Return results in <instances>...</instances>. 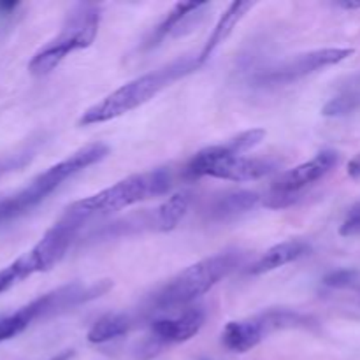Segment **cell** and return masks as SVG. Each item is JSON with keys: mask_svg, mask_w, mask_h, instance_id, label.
Masks as SVG:
<instances>
[{"mask_svg": "<svg viewBox=\"0 0 360 360\" xmlns=\"http://www.w3.org/2000/svg\"><path fill=\"white\" fill-rule=\"evenodd\" d=\"M197 67H199L197 56L195 58H192V56H183V58L174 60V62L162 67V69L143 74V76L136 77V79L129 81L127 84L120 86L118 90H115L108 97L102 98L101 102L88 108L81 115L79 125H97V123H105L120 118V116L137 109L139 105L146 104L155 95L160 94L164 88H167L169 84L178 81L179 77L186 76L192 70H195Z\"/></svg>", "mask_w": 360, "mask_h": 360, "instance_id": "cell-1", "label": "cell"}, {"mask_svg": "<svg viewBox=\"0 0 360 360\" xmlns=\"http://www.w3.org/2000/svg\"><path fill=\"white\" fill-rule=\"evenodd\" d=\"M109 155V148L102 143L88 144V146L81 148V150L74 151L70 157L65 160L58 162V164L51 165L35 176L25 188L20 192L7 195L0 199V227L11 224V221L18 220L28 211L34 210L35 206L42 202L46 197L51 195L56 188L63 185L67 179L76 176L77 172L84 171L90 165L97 164V162L104 160Z\"/></svg>", "mask_w": 360, "mask_h": 360, "instance_id": "cell-2", "label": "cell"}, {"mask_svg": "<svg viewBox=\"0 0 360 360\" xmlns=\"http://www.w3.org/2000/svg\"><path fill=\"white\" fill-rule=\"evenodd\" d=\"M171 183L172 176L169 169H151V171L141 172V174L129 176L109 188L101 190L95 195L70 204L65 213L84 224L94 217L116 213V211L127 210L141 200L162 195L171 188Z\"/></svg>", "mask_w": 360, "mask_h": 360, "instance_id": "cell-3", "label": "cell"}, {"mask_svg": "<svg viewBox=\"0 0 360 360\" xmlns=\"http://www.w3.org/2000/svg\"><path fill=\"white\" fill-rule=\"evenodd\" d=\"M243 262L241 252H221L199 260L169 280L151 299V306L164 311L192 304L227 278Z\"/></svg>", "mask_w": 360, "mask_h": 360, "instance_id": "cell-4", "label": "cell"}, {"mask_svg": "<svg viewBox=\"0 0 360 360\" xmlns=\"http://www.w3.org/2000/svg\"><path fill=\"white\" fill-rule=\"evenodd\" d=\"M101 25V7L95 4H77L63 23L60 34L39 49L28 63L32 76H46L60 65L72 51L88 48L95 41Z\"/></svg>", "mask_w": 360, "mask_h": 360, "instance_id": "cell-5", "label": "cell"}, {"mask_svg": "<svg viewBox=\"0 0 360 360\" xmlns=\"http://www.w3.org/2000/svg\"><path fill=\"white\" fill-rule=\"evenodd\" d=\"M276 169V164L267 158L245 157L239 151L234 139L225 144L210 146L200 150L186 164L185 174L190 179H199L204 176L227 181H255L271 174Z\"/></svg>", "mask_w": 360, "mask_h": 360, "instance_id": "cell-6", "label": "cell"}, {"mask_svg": "<svg viewBox=\"0 0 360 360\" xmlns=\"http://www.w3.org/2000/svg\"><path fill=\"white\" fill-rule=\"evenodd\" d=\"M88 301H90V290L86 285L70 283L41 295L35 301L28 302L27 306L18 308L16 311L4 313L0 315V343L21 334L37 319L67 311Z\"/></svg>", "mask_w": 360, "mask_h": 360, "instance_id": "cell-7", "label": "cell"}, {"mask_svg": "<svg viewBox=\"0 0 360 360\" xmlns=\"http://www.w3.org/2000/svg\"><path fill=\"white\" fill-rule=\"evenodd\" d=\"M338 160H340V155L336 151L323 150L316 153L311 160L283 172L274 181L271 193L266 197L264 204L271 210H283V207L292 206L299 200L302 190L329 174L338 165Z\"/></svg>", "mask_w": 360, "mask_h": 360, "instance_id": "cell-8", "label": "cell"}, {"mask_svg": "<svg viewBox=\"0 0 360 360\" xmlns=\"http://www.w3.org/2000/svg\"><path fill=\"white\" fill-rule=\"evenodd\" d=\"M354 55L352 48H326L316 49V51L302 53V55L294 56L273 69L260 72L255 77V83L259 86H283V84L295 83L309 74L322 70L326 67L336 65L347 60L348 56Z\"/></svg>", "mask_w": 360, "mask_h": 360, "instance_id": "cell-9", "label": "cell"}, {"mask_svg": "<svg viewBox=\"0 0 360 360\" xmlns=\"http://www.w3.org/2000/svg\"><path fill=\"white\" fill-rule=\"evenodd\" d=\"M204 322H206V311L200 306H195V308H186L185 311L174 316L151 322V334L153 340L162 345L185 343L199 334Z\"/></svg>", "mask_w": 360, "mask_h": 360, "instance_id": "cell-10", "label": "cell"}, {"mask_svg": "<svg viewBox=\"0 0 360 360\" xmlns=\"http://www.w3.org/2000/svg\"><path fill=\"white\" fill-rule=\"evenodd\" d=\"M269 333L262 315L248 320H238V322H229L221 333V343L227 350L236 354H246L253 350L260 341Z\"/></svg>", "mask_w": 360, "mask_h": 360, "instance_id": "cell-11", "label": "cell"}, {"mask_svg": "<svg viewBox=\"0 0 360 360\" xmlns=\"http://www.w3.org/2000/svg\"><path fill=\"white\" fill-rule=\"evenodd\" d=\"M253 7H255V2H250V0H246V2H243V0L232 2L231 6L227 7V11L221 14L218 23L214 25L213 32H211V35L207 37L204 48L200 49L199 56H197V63H199V65H202L204 62H207V60L211 58V55L217 51L218 46L224 44V42L227 41V37L232 34L236 25H238Z\"/></svg>", "mask_w": 360, "mask_h": 360, "instance_id": "cell-12", "label": "cell"}, {"mask_svg": "<svg viewBox=\"0 0 360 360\" xmlns=\"http://www.w3.org/2000/svg\"><path fill=\"white\" fill-rule=\"evenodd\" d=\"M311 246L301 239H292V241H283L280 245H274L273 248L267 250L252 267H250V274H266L271 271H276L280 267L287 266V264L295 262V260L302 259V257L309 255Z\"/></svg>", "mask_w": 360, "mask_h": 360, "instance_id": "cell-13", "label": "cell"}, {"mask_svg": "<svg viewBox=\"0 0 360 360\" xmlns=\"http://www.w3.org/2000/svg\"><path fill=\"white\" fill-rule=\"evenodd\" d=\"M259 202L260 195L257 192L236 190V192H227L218 197L211 206L210 213L214 220H232V218H238L252 211Z\"/></svg>", "mask_w": 360, "mask_h": 360, "instance_id": "cell-14", "label": "cell"}, {"mask_svg": "<svg viewBox=\"0 0 360 360\" xmlns=\"http://www.w3.org/2000/svg\"><path fill=\"white\" fill-rule=\"evenodd\" d=\"M190 204H192V193L190 192L181 190V192L172 193L164 204H160V206L155 210L151 225H153L157 231L162 232L172 231V229L178 227L179 221L185 218Z\"/></svg>", "mask_w": 360, "mask_h": 360, "instance_id": "cell-15", "label": "cell"}, {"mask_svg": "<svg viewBox=\"0 0 360 360\" xmlns=\"http://www.w3.org/2000/svg\"><path fill=\"white\" fill-rule=\"evenodd\" d=\"M130 327H132V320H130L129 315H125V313H109V315L98 319L90 327L86 338L94 345L109 343V341H115L118 338L125 336L130 330Z\"/></svg>", "mask_w": 360, "mask_h": 360, "instance_id": "cell-16", "label": "cell"}, {"mask_svg": "<svg viewBox=\"0 0 360 360\" xmlns=\"http://www.w3.org/2000/svg\"><path fill=\"white\" fill-rule=\"evenodd\" d=\"M41 273L39 269L37 260H34V255L28 250L27 253H23L21 257H18L14 262H11L9 266L2 267L0 269V294L7 292L9 288H13L14 285L21 283L23 280L30 278L32 274Z\"/></svg>", "mask_w": 360, "mask_h": 360, "instance_id": "cell-17", "label": "cell"}, {"mask_svg": "<svg viewBox=\"0 0 360 360\" xmlns=\"http://www.w3.org/2000/svg\"><path fill=\"white\" fill-rule=\"evenodd\" d=\"M206 4L204 2H179L172 7L171 13L167 14L164 21L157 27V32H155V41H162L165 35L169 34H179L183 25L188 21V18L192 16L195 11H199L200 7H204Z\"/></svg>", "mask_w": 360, "mask_h": 360, "instance_id": "cell-18", "label": "cell"}, {"mask_svg": "<svg viewBox=\"0 0 360 360\" xmlns=\"http://www.w3.org/2000/svg\"><path fill=\"white\" fill-rule=\"evenodd\" d=\"M360 104V94L357 91H345V94L334 97L329 104L323 108L326 116H343L355 111Z\"/></svg>", "mask_w": 360, "mask_h": 360, "instance_id": "cell-19", "label": "cell"}, {"mask_svg": "<svg viewBox=\"0 0 360 360\" xmlns=\"http://www.w3.org/2000/svg\"><path fill=\"white\" fill-rule=\"evenodd\" d=\"M340 234L345 238H354L360 236V202L355 204L350 211H348L347 218H345L343 225L340 229Z\"/></svg>", "mask_w": 360, "mask_h": 360, "instance_id": "cell-20", "label": "cell"}, {"mask_svg": "<svg viewBox=\"0 0 360 360\" xmlns=\"http://www.w3.org/2000/svg\"><path fill=\"white\" fill-rule=\"evenodd\" d=\"M357 276L359 273H355V271H348V269L336 271V273L329 274V276L326 278V285H329V287H334V288L350 287V285L355 283Z\"/></svg>", "mask_w": 360, "mask_h": 360, "instance_id": "cell-21", "label": "cell"}, {"mask_svg": "<svg viewBox=\"0 0 360 360\" xmlns=\"http://www.w3.org/2000/svg\"><path fill=\"white\" fill-rule=\"evenodd\" d=\"M348 174L355 179L360 178V155H357V157L350 162V165H348Z\"/></svg>", "mask_w": 360, "mask_h": 360, "instance_id": "cell-22", "label": "cell"}, {"mask_svg": "<svg viewBox=\"0 0 360 360\" xmlns=\"http://www.w3.org/2000/svg\"><path fill=\"white\" fill-rule=\"evenodd\" d=\"M338 6L343 7V9H360V0H340V2H336Z\"/></svg>", "mask_w": 360, "mask_h": 360, "instance_id": "cell-23", "label": "cell"}, {"mask_svg": "<svg viewBox=\"0 0 360 360\" xmlns=\"http://www.w3.org/2000/svg\"><path fill=\"white\" fill-rule=\"evenodd\" d=\"M72 357H74V352L72 350H65V352H62V354L55 355V357H49L46 360H70Z\"/></svg>", "mask_w": 360, "mask_h": 360, "instance_id": "cell-24", "label": "cell"}]
</instances>
